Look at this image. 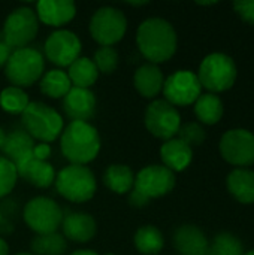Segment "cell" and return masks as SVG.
Wrapping results in <instances>:
<instances>
[{
  "label": "cell",
  "instance_id": "1",
  "mask_svg": "<svg viewBox=\"0 0 254 255\" xmlns=\"http://www.w3.org/2000/svg\"><path fill=\"white\" fill-rule=\"evenodd\" d=\"M136 45L151 64L165 63L177 52V31L165 18L151 16L139 24L136 30Z\"/></svg>",
  "mask_w": 254,
  "mask_h": 255
},
{
  "label": "cell",
  "instance_id": "2",
  "mask_svg": "<svg viewBox=\"0 0 254 255\" xmlns=\"http://www.w3.org/2000/svg\"><path fill=\"white\" fill-rule=\"evenodd\" d=\"M102 142L97 128L84 121H70L60 134V149L70 164L87 166L100 151Z\"/></svg>",
  "mask_w": 254,
  "mask_h": 255
},
{
  "label": "cell",
  "instance_id": "3",
  "mask_svg": "<svg viewBox=\"0 0 254 255\" xmlns=\"http://www.w3.org/2000/svg\"><path fill=\"white\" fill-rule=\"evenodd\" d=\"M24 131L40 143H51L57 140L64 128L61 115L51 106L42 102H30L21 115Z\"/></svg>",
  "mask_w": 254,
  "mask_h": 255
},
{
  "label": "cell",
  "instance_id": "4",
  "mask_svg": "<svg viewBox=\"0 0 254 255\" xmlns=\"http://www.w3.org/2000/svg\"><path fill=\"white\" fill-rule=\"evenodd\" d=\"M54 184L57 193L72 203H85L91 200L97 191L94 173L87 166L79 164H69L63 167L55 175Z\"/></svg>",
  "mask_w": 254,
  "mask_h": 255
},
{
  "label": "cell",
  "instance_id": "5",
  "mask_svg": "<svg viewBox=\"0 0 254 255\" xmlns=\"http://www.w3.org/2000/svg\"><path fill=\"white\" fill-rule=\"evenodd\" d=\"M45 73L43 55L34 48L13 49L6 66L4 75L13 87L27 88L36 84Z\"/></svg>",
  "mask_w": 254,
  "mask_h": 255
},
{
  "label": "cell",
  "instance_id": "6",
  "mask_svg": "<svg viewBox=\"0 0 254 255\" xmlns=\"http://www.w3.org/2000/svg\"><path fill=\"white\" fill-rule=\"evenodd\" d=\"M198 79L202 88H207L213 94L228 91L237 81L235 61L223 52H213L202 60Z\"/></svg>",
  "mask_w": 254,
  "mask_h": 255
},
{
  "label": "cell",
  "instance_id": "7",
  "mask_svg": "<svg viewBox=\"0 0 254 255\" xmlns=\"http://www.w3.org/2000/svg\"><path fill=\"white\" fill-rule=\"evenodd\" d=\"M22 218L27 227L36 235H48L55 233L61 227L64 215L55 200L37 196L25 203Z\"/></svg>",
  "mask_w": 254,
  "mask_h": 255
},
{
  "label": "cell",
  "instance_id": "8",
  "mask_svg": "<svg viewBox=\"0 0 254 255\" xmlns=\"http://www.w3.org/2000/svg\"><path fill=\"white\" fill-rule=\"evenodd\" d=\"M39 19L36 12L28 6L13 9L3 24V42L13 51L27 48L39 31Z\"/></svg>",
  "mask_w": 254,
  "mask_h": 255
},
{
  "label": "cell",
  "instance_id": "9",
  "mask_svg": "<svg viewBox=\"0 0 254 255\" xmlns=\"http://www.w3.org/2000/svg\"><path fill=\"white\" fill-rule=\"evenodd\" d=\"M88 28L93 40L100 46H114L127 31V18L118 7L102 6L93 13Z\"/></svg>",
  "mask_w": 254,
  "mask_h": 255
},
{
  "label": "cell",
  "instance_id": "10",
  "mask_svg": "<svg viewBox=\"0 0 254 255\" xmlns=\"http://www.w3.org/2000/svg\"><path fill=\"white\" fill-rule=\"evenodd\" d=\"M144 124L154 137L166 142L177 136L181 127V115L165 99H156L145 109Z\"/></svg>",
  "mask_w": 254,
  "mask_h": 255
},
{
  "label": "cell",
  "instance_id": "11",
  "mask_svg": "<svg viewBox=\"0 0 254 255\" xmlns=\"http://www.w3.org/2000/svg\"><path fill=\"white\" fill-rule=\"evenodd\" d=\"M82 43L78 34L66 28L54 30L43 43L45 57L55 64L57 69L69 67L76 58H79Z\"/></svg>",
  "mask_w": 254,
  "mask_h": 255
},
{
  "label": "cell",
  "instance_id": "12",
  "mask_svg": "<svg viewBox=\"0 0 254 255\" xmlns=\"http://www.w3.org/2000/svg\"><path fill=\"white\" fill-rule=\"evenodd\" d=\"M175 187V173L163 164H150L135 175L133 190L147 200L169 194Z\"/></svg>",
  "mask_w": 254,
  "mask_h": 255
},
{
  "label": "cell",
  "instance_id": "13",
  "mask_svg": "<svg viewBox=\"0 0 254 255\" xmlns=\"http://www.w3.org/2000/svg\"><path fill=\"white\" fill-rule=\"evenodd\" d=\"M162 93L172 106H189L202 94V85L195 72L177 70L165 79Z\"/></svg>",
  "mask_w": 254,
  "mask_h": 255
},
{
  "label": "cell",
  "instance_id": "14",
  "mask_svg": "<svg viewBox=\"0 0 254 255\" xmlns=\"http://www.w3.org/2000/svg\"><path fill=\"white\" fill-rule=\"evenodd\" d=\"M222 157L238 167L254 164V133L246 128L228 130L220 139Z\"/></svg>",
  "mask_w": 254,
  "mask_h": 255
},
{
  "label": "cell",
  "instance_id": "15",
  "mask_svg": "<svg viewBox=\"0 0 254 255\" xmlns=\"http://www.w3.org/2000/svg\"><path fill=\"white\" fill-rule=\"evenodd\" d=\"M97 100L91 90L72 87L70 91L63 97V111L70 121L88 123L96 114Z\"/></svg>",
  "mask_w": 254,
  "mask_h": 255
},
{
  "label": "cell",
  "instance_id": "16",
  "mask_svg": "<svg viewBox=\"0 0 254 255\" xmlns=\"http://www.w3.org/2000/svg\"><path fill=\"white\" fill-rule=\"evenodd\" d=\"M36 16L39 22L61 28L76 15V4L69 0H40L36 3Z\"/></svg>",
  "mask_w": 254,
  "mask_h": 255
},
{
  "label": "cell",
  "instance_id": "17",
  "mask_svg": "<svg viewBox=\"0 0 254 255\" xmlns=\"http://www.w3.org/2000/svg\"><path fill=\"white\" fill-rule=\"evenodd\" d=\"M61 229L64 239L76 244H87L96 236L97 223L87 212H70L63 218Z\"/></svg>",
  "mask_w": 254,
  "mask_h": 255
},
{
  "label": "cell",
  "instance_id": "18",
  "mask_svg": "<svg viewBox=\"0 0 254 255\" xmlns=\"http://www.w3.org/2000/svg\"><path fill=\"white\" fill-rule=\"evenodd\" d=\"M174 247L178 255H205L208 239L199 227L183 224L174 233Z\"/></svg>",
  "mask_w": 254,
  "mask_h": 255
},
{
  "label": "cell",
  "instance_id": "19",
  "mask_svg": "<svg viewBox=\"0 0 254 255\" xmlns=\"http://www.w3.org/2000/svg\"><path fill=\"white\" fill-rule=\"evenodd\" d=\"M165 84V76L157 64H142L133 75V85L144 99H156Z\"/></svg>",
  "mask_w": 254,
  "mask_h": 255
},
{
  "label": "cell",
  "instance_id": "20",
  "mask_svg": "<svg viewBox=\"0 0 254 255\" xmlns=\"http://www.w3.org/2000/svg\"><path fill=\"white\" fill-rule=\"evenodd\" d=\"M34 140L24 131V130H15L6 134V140L3 143V157H6L10 163L15 164V167H19L22 163L30 160L33 157V148Z\"/></svg>",
  "mask_w": 254,
  "mask_h": 255
},
{
  "label": "cell",
  "instance_id": "21",
  "mask_svg": "<svg viewBox=\"0 0 254 255\" xmlns=\"http://www.w3.org/2000/svg\"><path fill=\"white\" fill-rule=\"evenodd\" d=\"M160 158L163 166L171 172H183L190 166L193 160V149L178 137H174L160 146Z\"/></svg>",
  "mask_w": 254,
  "mask_h": 255
},
{
  "label": "cell",
  "instance_id": "22",
  "mask_svg": "<svg viewBox=\"0 0 254 255\" xmlns=\"http://www.w3.org/2000/svg\"><path fill=\"white\" fill-rule=\"evenodd\" d=\"M18 176L25 179L36 188H49L55 181V170L51 163L31 157L19 167H16Z\"/></svg>",
  "mask_w": 254,
  "mask_h": 255
},
{
  "label": "cell",
  "instance_id": "23",
  "mask_svg": "<svg viewBox=\"0 0 254 255\" xmlns=\"http://www.w3.org/2000/svg\"><path fill=\"white\" fill-rule=\"evenodd\" d=\"M229 193L244 205L254 203V172L249 169H234L226 181Z\"/></svg>",
  "mask_w": 254,
  "mask_h": 255
},
{
  "label": "cell",
  "instance_id": "24",
  "mask_svg": "<svg viewBox=\"0 0 254 255\" xmlns=\"http://www.w3.org/2000/svg\"><path fill=\"white\" fill-rule=\"evenodd\" d=\"M67 76L70 79L72 87L76 88H87L90 90L96 81L99 79V70L91 58L79 57L67 67Z\"/></svg>",
  "mask_w": 254,
  "mask_h": 255
},
{
  "label": "cell",
  "instance_id": "25",
  "mask_svg": "<svg viewBox=\"0 0 254 255\" xmlns=\"http://www.w3.org/2000/svg\"><path fill=\"white\" fill-rule=\"evenodd\" d=\"M103 182L115 194H129L135 185V173L127 164H111L103 173Z\"/></svg>",
  "mask_w": 254,
  "mask_h": 255
},
{
  "label": "cell",
  "instance_id": "26",
  "mask_svg": "<svg viewBox=\"0 0 254 255\" xmlns=\"http://www.w3.org/2000/svg\"><path fill=\"white\" fill-rule=\"evenodd\" d=\"M40 93L49 99H63L72 88L67 73L61 69H51L39 79Z\"/></svg>",
  "mask_w": 254,
  "mask_h": 255
},
{
  "label": "cell",
  "instance_id": "27",
  "mask_svg": "<svg viewBox=\"0 0 254 255\" xmlns=\"http://www.w3.org/2000/svg\"><path fill=\"white\" fill-rule=\"evenodd\" d=\"M193 105H195V115L198 117V120L208 126L217 124L225 112L222 99L213 93L201 94Z\"/></svg>",
  "mask_w": 254,
  "mask_h": 255
},
{
  "label": "cell",
  "instance_id": "28",
  "mask_svg": "<svg viewBox=\"0 0 254 255\" xmlns=\"http://www.w3.org/2000/svg\"><path fill=\"white\" fill-rule=\"evenodd\" d=\"M133 244L138 253L142 255H157L165 247V238L156 226H142L133 236Z\"/></svg>",
  "mask_w": 254,
  "mask_h": 255
},
{
  "label": "cell",
  "instance_id": "29",
  "mask_svg": "<svg viewBox=\"0 0 254 255\" xmlns=\"http://www.w3.org/2000/svg\"><path fill=\"white\" fill-rule=\"evenodd\" d=\"M33 255H64L67 251V242L58 232L48 235H36L30 244Z\"/></svg>",
  "mask_w": 254,
  "mask_h": 255
},
{
  "label": "cell",
  "instance_id": "30",
  "mask_svg": "<svg viewBox=\"0 0 254 255\" xmlns=\"http://www.w3.org/2000/svg\"><path fill=\"white\" fill-rule=\"evenodd\" d=\"M30 105L28 94L24 88L9 85L0 91V108L10 115H22V112Z\"/></svg>",
  "mask_w": 254,
  "mask_h": 255
},
{
  "label": "cell",
  "instance_id": "31",
  "mask_svg": "<svg viewBox=\"0 0 254 255\" xmlns=\"http://www.w3.org/2000/svg\"><path fill=\"white\" fill-rule=\"evenodd\" d=\"M205 255H244V247L240 238L223 232L216 235L214 239L208 242Z\"/></svg>",
  "mask_w": 254,
  "mask_h": 255
},
{
  "label": "cell",
  "instance_id": "32",
  "mask_svg": "<svg viewBox=\"0 0 254 255\" xmlns=\"http://www.w3.org/2000/svg\"><path fill=\"white\" fill-rule=\"evenodd\" d=\"M91 60L96 64L99 73L111 75L117 70L120 57L114 46H100L99 49H96L94 57Z\"/></svg>",
  "mask_w": 254,
  "mask_h": 255
},
{
  "label": "cell",
  "instance_id": "33",
  "mask_svg": "<svg viewBox=\"0 0 254 255\" xmlns=\"http://www.w3.org/2000/svg\"><path fill=\"white\" fill-rule=\"evenodd\" d=\"M18 170L13 163L0 155V199L10 194L18 181Z\"/></svg>",
  "mask_w": 254,
  "mask_h": 255
},
{
  "label": "cell",
  "instance_id": "34",
  "mask_svg": "<svg viewBox=\"0 0 254 255\" xmlns=\"http://www.w3.org/2000/svg\"><path fill=\"white\" fill-rule=\"evenodd\" d=\"M177 136L180 140H183L192 148V146L202 145L207 137V133L199 123H186V124H181Z\"/></svg>",
  "mask_w": 254,
  "mask_h": 255
},
{
  "label": "cell",
  "instance_id": "35",
  "mask_svg": "<svg viewBox=\"0 0 254 255\" xmlns=\"http://www.w3.org/2000/svg\"><path fill=\"white\" fill-rule=\"evenodd\" d=\"M235 12L246 21L247 24L254 25V0H243V1H235L234 3Z\"/></svg>",
  "mask_w": 254,
  "mask_h": 255
},
{
  "label": "cell",
  "instance_id": "36",
  "mask_svg": "<svg viewBox=\"0 0 254 255\" xmlns=\"http://www.w3.org/2000/svg\"><path fill=\"white\" fill-rule=\"evenodd\" d=\"M33 157L42 161H48V158L51 157V146L48 143H39L34 145L33 148Z\"/></svg>",
  "mask_w": 254,
  "mask_h": 255
},
{
  "label": "cell",
  "instance_id": "37",
  "mask_svg": "<svg viewBox=\"0 0 254 255\" xmlns=\"http://www.w3.org/2000/svg\"><path fill=\"white\" fill-rule=\"evenodd\" d=\"M129 203L133 206V208H144L150 203V200H147L144 196H141L139 193H136L135 190H132L129 193Z\"/></svg>",
  "mask_w": 254,
  "mask_h": 255
},
{
  "label": "cell",
  "instance_id": "38",
  "mask_svg": "<svg viewBox=\"0 0 254 255\" xmlns=\"http://www.w3.org/2000/svg\"><path fill=\"white\" fill-rule=\"evenodd\" d=\"M10 54H12V49L3 40H0V69H4Z\"/></svg>",
  "mask_w": 254,
  "mask_h": 255
},
{
  "label": "cell",
  "instance_id": "39",
  "mask_svg": "<svg viewBox=\"0 0 254 255\" xmlns=\"http://www.w3.org/2000/svg\"><path fill=\"white\" fill-rule=\"evenodd\" d=\"M0 255H9V245L3 238H0Z\"/></svg>",
  "mask_w": 254,
  "mask_h": 255
},
{
  "label": "cell",
  "instance_id": "40",
  "mask_svg": "<svg viewBox=\"0 0 254 255\" xmlns=\"http://www.w3.org/2000/svg\"><path fill=\"white\" fill-rule=\"evenodd\" d=\"M69 255H99L96 251H91V250H76L73 251L72 254Z\"/></svg>",
  "mask_w": 254,
  "mask_h": 255
},
{
  "label": "cell",
  "instance_id": "41",
  "mask_svg": "<svg viewBox=\"0 0 254 255\" xmlns=\"http://www.w3.org/2000/svg\"><path fill=\"white\" fill-rule=\"evenodd\" d=\"M6 134H7V133L0 127V149L3 148V143H4V140H6Z\"/></svg>",
  "mask_w": 254,
  "mask_h": 255
},
{
  "label": "cell",
  "instance_id": "42",
  "mask_svg": "<svg viewBox=\"0 0 254 255\" xmlns=\"http://www.w3.org/2000/svg\"><path fill=\"white\" fill-rule=\"evenodd\" d=\"M127 4H130V6H145V4H148V1H129Z\"/></svg>",
  "mask_w": 254,
  "mask_h": 255
},
{
  "label": "cell",
  "instance_id": "43",
  "mask_svg": "<svg viewBox=\"0 0 254 255\" xmlns=\"http://www.w3.org/2000/svg\"><path fill=\"white\" fill-rule=\"evenodd\" d=\"M198 4H202V6H211V4H216V1H198Z\"/></svg>",
  "mask_w": 254,
  "mask_h": 255
},
{
  "label": "cell",
  "instance_id": "44",
  "mask_svg": "<svg viewBox=\"0 0 254 255\" xmlns=\"http://www.w3.org/2000/svg\"><path fill=\"white\" fill-rule=\"evenodd\" d=\"M1 224H3V214H1V209H0V227H1Z\"/></svg>",
  "mask_w": 254,
  "mask_h": 255
},
{
  "label": "cell",
  "instance_id": "45",
  "mask_svg": "<svg viewBox=\"0 0 254 255\" xmlns=\"http://www.w3.org/2000/svg\"><path fill=\"white\" fill-rule=\"evenodd\" d=\"M15 255H33L31 253H18V254H15Z\"/></svg>",
  "mask_w": 254,
  "mask_h": 255
},
{
  "label": "cell",
  "instance_id": "46",
  "mask_svg": "<svg viewBox=\"0 0 254 255\" xmlns=\"http://www.w3.org/2000/svg\"><path fill=\"white\" fill-rule=\"evenodd\" d=\"M244 255H254V250H252V251H249V253H244Z\"/></svg>",
  "mask_w": 254,
  "mask_h": 255
},
{
  "label": "cell",
  "instance_id": "47",
  "mask_svg": "<svg viewBox=\"0 0 254 255\" xmlns=\"http://www.w3.org/2000/svg\"><path fill=\"white\" fill-rule=\"evenodd\" d=\"M103 255H115V254H111V253H109V254H103Z\"/></svg>",
  "mask_w": 254,
  "mask_h": 255
}]
</instances>
